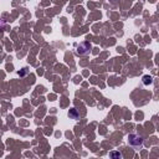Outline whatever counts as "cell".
Listing matches in <instances>:
<instances>
[{"label":"cell","instance_id":"cell-4","mask_svg":"<svg viewBox=\"0 0 159 159\" xmlns=\"http://www.w3.org/2000/svg\"><path fill=\"white\" fill-rule=\"evenodd\" d=\"M152 82H153V79H152L150 76L145 75V76L143 77V83L145 84V86H149V84H152Z\"/></svg>","mask_w":159,"mask_h":159},{"label":"cell","instance_id":"cell-5","mask_svg":"<svg viewBox=\"0 0 159 159\" xmlns=\"http://www.w3.org/2000/svg\"><path fill=\"white\" fill-rule=\"evenodd\" d=\"M110 157H111V158H118V159H121V158H122V154L119 153V152H111V153H110Z\"/></svg>","mask_w":159,"mask_h":159},{"label":"cell","instance_id":"cell-6","mask_svg":"<svg viewBox=\"0 0 159 159\" xmlns=\"http://www.w3.org/2000/svg\"><path fill=\"white\" fill-rule=\"evenodd\" d=\"M26 73H28V69H26V67H25V69H22V70H20V71H19V76H25Z\"/></svg>","mask_w":159,"mask_h":159},{"label":"cell","instance_id":"cell-3","mask_svg":"<svg viewBox=\"0 0 159 159\" xmlns=\"http://www.w3.org/2000/svg\"><path fill=\"white\" fill-rule=\"evenodd\" d=\"M69 117L71 118V119H79V118H80L79 111H77L76 108H71L70 112H69Z\"/></svg>","mask_w":159,"mask_h":159},{"label":"cell","instance_id":"cell-2","mask_svg":"<svg viewBox=\"0 0 159 159\" xmlns=\"http://www.w3.org/2000/svg\"><path fill=\"white\" fill-rule=\"evenodd\" d=\"M91 51V44L84 41V42H81L79 46H77V55L80 56H83V55H87Z\"/></svg>","mask_w":159,"mask_h":159},{"label":"cell","instance_id":"cell-1","mask_svg":"<svg viewBox=\"0 0 159 159\" xmlns=\"http://www.w3.org/2000/svg\"><path fill=\"white\" fill-rule=\"evenodd\" d=\"M128 142H129V144L132 147H142L143 145V138L141 136H138V134H129L128 136Z\"/></svg>","mask_w":159,"mask_h":159}]
</instances>
